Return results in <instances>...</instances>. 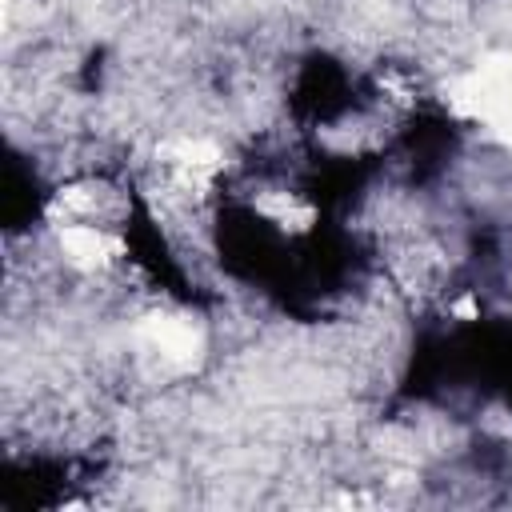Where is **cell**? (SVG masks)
<instances>
[{"mask_svg": "<svg viewBox=\"0 0 512 512\" xmlns=\"http://www.w3.org/2000/svg\"><path fill=\"white\" fill-rule=\"evenodd\" d=\"M460 112L476 116L500 144L512 148V52L488 56L452 84Z\"/></svg>", "mask_w": 512, "mask_h": 512, "instance_id": "obj_1", "label": "cell"}]
</instances>
